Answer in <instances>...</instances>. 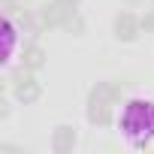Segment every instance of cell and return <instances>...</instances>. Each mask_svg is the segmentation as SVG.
<instances>
[{
    "label": "cell",
    "mask_w": 154,
    "mask_h": 154,
    "mask_svg": "<svg viewBox=\"0 0 154 154\" xmlns=\"http://www.w3.org/2000/svg\"><path fill=\"white\" fill-rule=\"evenodd\" d=\"M118 97H121V88L115 82H97L88 97V121L97 127H106L112 121V106L118 103Z\"/></svg>",
    "instance_id": "7a4b0ae2"
},
{
    "label": "cell",
    "mask_w": 154,
    "mask_h": 154,
    "mask_svg": "<svg viewBox=\"0 0 154 154\" xmlns=\"http://www.w3.org/2000/svg\"><path fill=\"white\" fill-rule=\"evenodd\" d=\"M121 130L133 142V148H145L154 136V103L130 100L121 112Z\"/></svg>",
    "instance_id": "6da1fadb"
},
{
    "label": "cell",
    "mask_w": 154,
    "mask_h": 154,
    "mask_svg": "<svg viewBox=\"0 0 154 154\" xmlns=\"http://www.w3.org/2000/svg\"><path fill=\"white\" fill-rule=\"evenodd\" d=\"M127 3H139V0H127Z\"/></svg>",
    "instance_id": "5bb4252c"
},
{
    "label": "cell",
    "mask_w": 154,
    "mask_h": 154,
    "mask_svg": "<svg viewBox=\"0 0 154 154\" xmlns=\"http://www.w3.org/2000/svg\"><path fill=\"white\" fill-rule=\"evenodd\" d=\"M21 27L6 15V21H3V36H6V48H3V60H9L12 57V51H15V33H18Z\"/></svg>",
    "instance_id": "ba28073f"
},
{
    "label": "cell",
    "mask_w": 154,
    "mask_h": 154,
    "mask_svg": "<svg viewBox=\"0 0 154 154\" xmlns=\"http://www.w3.org/2000/svg\"><path fill=\"white\" fill-rule=\"evenodd\" d=\"M6 115H9V103H6V100H0V118H6Z\"/></svg>",
    "instance_id": "8fae6325"
},
{
    "label": "cell",
    "mask_w": 154,
    "mask_h": 154,
    "mask_svg": "<svg viewBox=\"0 0 154 154\" xmlns=\"http://www.w3.org/2000/svg\"><path fill=\"white\" fill-rule=\"evenodd\" d=\"M57 3H63V6H69V9H75V6H79V0H57Z\"/></svg>",
    "instance_id": "7c38bea8"
},
{
    "label": "cell",
    "mask_w": 154,
    "mask_h": 154,
    "mask_svg": "<svg viewBox=\"0 0 154 154\" xmlns=\"http://www.w3.org/2000/svg\"><path fill=\"white\" fill-rule=\"evenodd\" d=\"M142 27L154 33V9H151V12H145V18H142Z\"/></svg>",
    "instance_id": "30bf717a"
},
{
    "label": "cell",
    "mask_w": 154,
    "mask_h": 154,
    "mask_svg": "<svg viewBox=\"0 0 154 154\" xmlns=\"http://www.w3.org/2000/svg\"><path fill=\"white\" fill-rule=\"evenodd\" d=\"M21 66H27L30 72L42 69V66H45V51H42V48H39L36 42L24 45V51H21Z\"/></svg>",
    "instance_id": "52a82bcc"
},
{
    "label": "cell",
    "mask_w": 154,
    "mask_h": 154,
    "mask_svg": "<svg viewBox=\"0 0 154 154\" xmlns=\"http://www.w3.org/2000/svg\"><path fill=\"white\" fill-rule=\"evenodd\" d=\"M12 94H15V100L18 103H36L39 97H42V85L30 75V69L27 66H21L15 75H12Z\"/></svg>",
    "instance_id": "3957f363"
},
{
    "label": "cell",
    "mask_w": 154,
    "mask_h": 154,
    "mask_svg": "<svg viewBox=\"0 0 154 154\" xmlns=\"http://www.w3.org/2000/svg\"><path fill=\"white\" fill-rule=\"evenodd\" d=\"M3 3H6V6H9V3H21V0H3Z\"/></svg>",
    "instance_id": "4fadbf2b"
},
{
    "label": "cell",
    "mask_w": 154,
    "mask_h": 154,
    "mask_svg": "<svg viewBox=\"0 0 154 154\" xmlns=\"http://www.w3.org/2000/svg\"><path fill=\"white\" fill-rule=\"evenodd\" d=\"M139 27H142V21H139L133 12H121V15L115 18V36H118V39H124V42L136 39Z\"/></svg>",
    "instance_id": "5b68a950"
},
{
    "label": "cell",
    "mask_w": 154,
    "mask_h": 154,
    "mask_svg": "<svg viewBox=\"0 0 154 154\" xmlns=\"http://www.w3.org/2000/svg\"><path fill=\"white\" fill-rule=\"evenodd\" d=\"M72 15H75V9H69V6L57 3V0H51V3H45V6H42L39 21H42L45 27H66V21H69Z\"/></svg>",
    "instance_id": "277c9868"
},
{
    "label": "cell",
    "mask_w": 154,
    "mask_h": 154,
    "mask_svg": "<svg viewBox=\"0 0 154 154\" xmlns=\"http://www.w3.org/2000/svg\"><path fill=\"white\" fill-rule=\"evenodd\" d=\"M66 30H69V33H82V30H85V21L79 18V12H75V15L66 21Z\"/></svg>",
    "instance_id": "9c48e42d"
},
{
    "label": "cell",
    "mask_w": 154,
    "mask_h": 154,
    "mask_svg": "<svg viewBox=\"0 0 154 154\" xmlns=\"http://www.w3.org/2000/svg\"><path fill=\"white\" fill-rule=\"evenodd\" d=\"M72 145H75V130L66 127V124L54 127V133H51V151L54 154H69Z\"/></svg>",
    "instance_id": "8992f818"
},
{
    "label": "cell",
    "mask_w": 154,
    "mask_h": 154,
    "mask_svg": "<svg viewBox=\"0 0 154 154\" xmlns=\"http://www.w3.org/2000/svg\"><path fill=\"white\" fill-rule=\"evenodd\" d=\"M151 3H154V0H151Z\"/></svg>",
    "instance_id": "9a60e30c"
}]
</instances>
